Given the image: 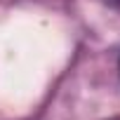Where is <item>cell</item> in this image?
Returning a JSON list of instances; mask_svg holds the SVG:
<instances>
[{
  "mask_svg": "<svg viewBox=\"0 0 120 120\" xmlns=\"http://www.w3.org/2000/svg\"><path fill=\"white\" fill-rule=\"evenodd\" d=\"M104 3L111 7V10H115V12H120V0H104Z\"/></svg>",
  "mask_w": 120,
  "mask_h": 120,
  "instance_id": "cell-1",
  "label": "cell"
},
{
  "mask_svg": "<svg viewBox=\"0 0 120 120\" xmlns=\"http://www.w3.org/2000/svg\"><path fill=\"white\" fill-rule=\"evenodd\" d=\"M111 120H120V115H118V118H111Z\"/></svg>",
  "mask_w": 120,
  "mask_h": 120,
  "instance_id": "cell-2",
  "label": "cell"
}]
</instances>
